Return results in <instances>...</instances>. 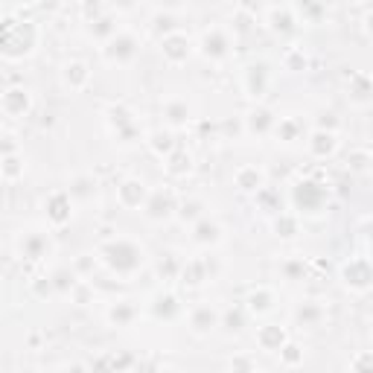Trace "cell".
<instances>
[{"label": "cell", "mask_w": 373, "mask_h": 373, "mask_svg": "<svg viewBox=\"0 0 373 373\" xmlns=\"http://www.w3.org/2000/svg\"><path fill=\"white\" fill-rule=\"evenodd\" d=\"M277 356H280V367H298V365H303V350L298 344H292V341H286V347L277 353Z\"/></svg>", "instance_id": "cell-32"}, {"label": "cell", "mask_w": 373, "mask_h": 373, "mask_svg": "<svg viewBox=\"0 0 373 373\" xmlns=\"http://www.w3.org/2000/svg\"><path fill=\"white\" fill-rule=\"evenodd\" d=\"M93 190H96V181L93 178H88V175H79V178H73V184H70V195H76V199H91L93 195Z\"/></svg>", "instance_id": "cell-33"}, {"label": "cell", "mask_w": 373, "mask_h": 373, "mask_svg": "<svg viewBox=\"0 0 373 373\" xmlns=\"http://www.w3.org/2000/svg\"><path fill=\"white\" fill-rule=\"evenodd\" d=\"M274 230H277V237L292 240V237H298V222H294L292 216H280V219L274 222Z\"/></svg>", "instance_id": "cell-34"}, {"label": "cell", "mask_w": 373, "mask_h": 373, "mask_svg": "<svg viewBox=\"0 0 373 373\" xmlns=\"http://www.w3.org/2000/svg\"><path fill=\"white\" fill-rule=\"evenodd\" d=\"M15 248H18V257H21V260H44L47 254L53 251L50 230H44V228L21 230V233H18V240H15Z\"/></svg>", "instance_id": "cell-3"}, {"label": "cell", "mask_w": 373, "mask_h": 373, "mask_svg": "<svg viewBox=\"0 0 373 373\" xmlns=\"http://www.w3.org/2000/svg\"><path fill=\"white\" fill-rule=\"evenodd\" d=\"M199 47H202V55L210 58V62H225V58L230 55V38H228L225 30L213 27V30H207L202 35V44Z\"/></svg>", "instance_id": "cell-11"}, {"label": "cell", "mask_w": 373, "mask_h": 373, "mask_svg": "<svg viewBox=\"0 0 373 373\" xmlns=\"http://www.w3.org/2000/svg\"><path fill=\"white\" fill-rule=\"evenodd\" d=\"M0 172H4V181L15 184L18 178H24V158L15 152H4V164H0Z\"/></svg>", "instance_id": "cell-26"}, {"label": "cell", "mask_w": 373, "mask_h": 373, "mask_svg": "<svg viewBox=\"0 0 373 373\" xmlns=\"http://www.w3.org/2000/svg\"><path fill=\"white\" fill-rule=\"evenodd\" d=\"M149 312L155 321H175L181 315V303L172 292H158L155 298L149 301Z\"/></svg>", "instance_id": "cell-14"}, {"label": "cell", "mask_w": 373, "mask_h": 373, "mask_svg": "<svg viewBox=\"0 0 373 373\" xmlns=\"http://www.w3.org/2000/svg\"><path fill=\"white\" fill-rule=\"evenodd\" d=\"M294 204H298L301 213H315L324 207L327 202V190L315 181H301V184H294Z\"/></svg>", "instance_id": "cell-9"}, {"label": "cell", "mask_w": 373, "mask_h": 373, "mask_svg": "<svg viewBox=\"0 0 373 373\" xmlns=\"http://www.w3.org/2000/svg\"><path fill=\"white\" fill-rule=\"evenodd\" d=\"M192 53V41H190V35L184 32H166L161 38V55L166 58L169 65H184L187 58Z\"/></svg>", "instance_id": "cell-10"}, {"label": "cell", "mask_w": 373, "mask_h": 373, "mask_svg": "<svg viewBox=\"0 0 373 373\" xmlns=\"http://www.w3.org/2000/svg\"><path fill=\"white\" fill-rule=\"evenodd\" d=\"M137 315H140V309H137L131 301H117L105 309V321L111 327H131L137 321Z\"/></svg>", "instance_id": "cell-19"}, {"label": "cell", "mask_w": 373, "mask_h": 373, "mask_svg": "<svg viewBox=\"0 0 373 373\" xmlns=\"http://www.w3.org/2000/svg\"><path fill=\"white\" fill-rule=\"evenodd\" d=\"M303 271H306V266H303L301 260H294V263H286V266H283L286 280H292V283H294V280H301V277H303Z\"/></svg>", "instance_id": "cell-35"}, {"label": "cell", "mask_w": 373, "mask_h": 373, "mask_svg": "<svg viewBox=\"0 0 373 373\" xmlns=\"http://www.w3.org/2000/svg\"><path fill=\"white\" fill-rule=\"evenodd\" d=\"M341 283L350 292H356V294L373 289V263L365 260V257H356V260L344 263V268H341Z\"/></svg>", "instance_id": "cell-5"}, {"label": "cell", "mask_w": 373, "mask_h": 373, "mask_svg": "<svg viewBox=\"0 0 373 373\" xmlns=\"http://www.w3.org/2000/svg\"><path fill=\"white\" fill-rule=\"evenodd\" d=\"M365 32H367V35H373V9L365 15Z\"/></svg>", "instance_id": "cell-39"}, {"label": "cell", "mask_w": 373, "mask_h": 373, "mask_svg": "<svg viewBox=\"0 0 373 373\" xmlns=\"http://www.w3.org/2000/svg\"><path fill=\"white\" fill-rule=\"evenodd\" d=\"M306 149H309L312 155H315V158H327V155H332V152L339 149V137H336V131L318 129V131H312V134H309Z\"/></svg>", "instance_id": "cell-20"}, {"label": "cell", "mask_w": 373, "mask_h": 373, "mask_svg": "<svg viewBox=\"0 0 373 373\" xmlns=\"http://www.w3.org/2000/svg\"><path fill=\"white\" fill-rule=\"evenodd\" d=\"M164 166H166V172L172 175V178H181V175L190 172V155L184 149H172L166 155V164Z\"/></svg>", "instance_id": "cell-28"}, {"label": "cell", "mask_w": 373, "mask_h": 373, "mask_svg": "<svg viewBox=\"0 0 373 373\" xmlns=\"http://www.w3.org/2000/svg\"><path fill=\"white\" fill-rule=\"evenodd\" d=\"M100 260L120 277H131L134 271H140L143 263H146V251L140 242L134 240H126V237H117V240H108L105 245H100Z\"/></svg>", "instance_id": "cell-1"}, {"label": "cell", "mask_w": 373, "mask_h": 373, "mask_svg": "<svg viewBox=\"0 0 373 373\" xmlns=\"http://www.w3.org/2000/svg\"><path fill=\"white\" fill-rule=\"evenodd\" d=\"M230 367H245V370H254V367H257V362H251V359H230Z\"/></svg>", "instance_id": "cell-38"}, {"label": "cell", "mask_w": 373, "mask_h": 373, "mask_svg": "<svg viewBox=\"0 0 373 373\" xmlns=\"http://www.w3.org/2000/svg\"><path fill=\"white\" fill-rule=\"evenodd\" d=\"M190 240H192L195 245H204V248L219 245V242H222V225L213 222V219L195 222V228H192V233H190Z\"/></svg>", "instance_id": "cell-21"}, {"label": "cell", "mask_w": 373, "mask_h": 373, "mask_svg": "<svg viewBox=\"0 0 373 373\" xmlns=\"http://www.w3.org/2000/svg\"><path fill=\"white\" fill-rule=\"evenodd\" d=\"M353 82H356V85L350 88V93H347V96H350L353 103H367L370 96H373V85H370V79H367V76H356Z\"/></svg>", "instance_id": "cell-31"}, {"label": "cell", "mask_w": 373, "mask_h": 373, "mask_svg": "<svg viewBox=\"0 0 373 373\" xmlns=\"http://www.w3.org/2000/svg\"><path fill=\"white\" fill-rule=\"evenodd\" d=\"M146 199H149V190L140 178H126V181H120V187H117V202H120V207H126V210H137V207L143 210Z\"/></svg>", "instance_id": "cell-13"}, {"label": "cell", "mask_w": 373, "mask_h": 373, "mask_svg": "<svg viewBox=\"0 0 373 373\" xmlns=\"http://www.w3.org/2000/svg\"><path fill=\"white\" fill-rule=\"evenodd\" d=\"M245 126H248L251 134L263 137V134H268L274 126H277V120H274V114H271L268 108H254V111L245 117Z\"/></svg>", "instance_id": "cell-22"}, {"label": "cell", "mask_w": 373, "mask_h": 373, "mask_svg": "<svg viewBox=\"0 0 373 373\" xmlns=\"http://www.w3.org/2000/svg\"><path fill=\"white\" fill-rule=\"evenodd\" d=\"M370 336H373V327H370Z\"/></svg>", "instance_id": "cell-40"}, {"label": "cell", "mask_w": 373, "mask_h": 373, "mask_svg": "<svg viewBox=\"0 0 373 373\" xmlns=\"http://www.w3.org/2000/svg\"><path fill=\"white\" fill-rule=\"evenodd\" d=\"M294 321H298L301 327L315 329V327H321V321H324V309H321L315 301H306V303H301L298 309H294Z\"/></svg>", "instance_id": "cell-23"}, {"label": "cell", "mask_w": 373, "mask_h": 373, "mask_svg": "<svg viewBox=\"0 0 373 373\" xmlns=\"http://www.w3.org/2000/svg\"><path fill=\"white\" fill-rule=\"evenodd\" d=\"M222 324V312L210 306V303H195L190 312H187V327L192 336H210V332Z\"/></svg>", "instance_id": "cell-6"}, {"label": "cell", "mask_w": 373, "mask_h": 373, "mask_svg": "<svg viewBox=\"0 0 373 373\" xmlns=\"http://www.w3.org/2000/svg\"><path fill=\"white\" fill-rule=\"evenodd\" d=\"M353 370H373V353H362V356H356L350 362Z\"/></svg>", "instance_id": "cell-37"}, {"label": "cell", "mask_w": 373, "mask_h": 373, "mask_svg": "<svg viewBox=\"0 0 373 373\" xmlns=\"http://www.w3.org/2000/svg\"><path fill=\"white\" fill-rule=\"evenodd\" d=\"M172 210H175V199H172V192L169 190H152L149 192V199H146V204H143V216L149 222H164V219H169L172 216Z\"/></svg>", "instance_id": "cell-12"}, {"label": "cell", "mask_w": 373, "mask_h": 373, "mask_svg": "<svg viewBox=\"0 0 373 373\" xmlns=\"http://www.w3.org/2000/svg\"><path fill=\"white\" fill-rule=\"evenodd\" d=\"M268 27L274 30V32H292L294 27H298V18H294V12L289 9V6H274L271 12H268Z\"/></svg>", "instance_id": "cell-24"}, {"label": "cell", "mask_w": 373, "mask_h": 373, "mask_svg": "<svg viewBox=\"0 0 373 373\" xmlns=\"http://www.w3.org/2000/svg\"><path fill=\"white\" fill-rule=\"evenodd\" d=\"M38 41H41V30H38L35 21H6V30H4V55L9 58V62H18V58L32 55Z\"/></svg>", "instance_id": "cell-2"}, {"label": "cell", "mask_w": 373, "mask_h": 373, "mask_svg": "<svg viewBox=\"0 0 373 373\" xmlns=\"http://www.w3.org/2000/svg\"><path fill=\"white\" fill-rule=\"evenodd\" d=\"M274 303H277V294H274V289H268V286L251 289L248 298H245V309L251 312V315H268V312L274 309Z\"/></svg>", "instance_id": "cell-17"}, {"label": "cell", "mask_w": 373, "mask_h": 373, "mask_svg": "<svg viewBox=\"0 0 373 373\" xmlns=\"http://www.w3.org/2000/svg\"><path fill=\"white\" fill-rule=\"evenodd\" d=\"M53 286H55V294H73V289H76V274L67 271V268H58L53 274Z\"/></svg>", "instance_id": "cell-30"}, {"label": "cell", "mask_w": 373, "mask_h": 373, "mask_svg": "<svg viewBox=\"0 0 373 373\" xmlns=\"http://www.w3.org/2000/svg\"><path fill=\"white\" fill-rule=\"evenodd\" d=\"M88 82H91V70H88L85 62H79V58H73V62H67V65L62 67V85H65L70 93L82 91Z\"/></svg>", "instance_id": "cell-18"}, {"label": "cell", "mask_w": 373, "mask_h": 373, "mask_svg": "<svg viewBox=\"0 0 373 373\" xmlns=\"http://www.w3.org/2000/svg\"><path fill=\"white\" fill-rule=\"evenodd\" d=\"M164 117H166V123H169L172 129H181V126H187V120H190V105L181 103V100H169V103L164 105Z\"/></svg>", "instance_id": "cell-27"}, {"label": "cell", "mask_w": 373, "mask_h": 373, "mask_svg": "<svg viewBox=\"0 0 373 373\" xmlns=\"http://www.w3.org/2000/svg\"><path fill=\"white\" fill-rule=\"evenodd\" d=\"M237 187L245 190V192H254V190H263V172L257 166H242L237 172Z\"/></svg>", "instance_id": "cell-29"}, {"label": "cell", "mask_w": 373, "mask_h": 373, "mask_svg": "<svg viewBox=\"0 0 373 373\" xmlns=\"http://www.w3.org/2000/svg\"><path fill=\"white\" fill-rule=\"evenodd\" d=\"M137 38L131 32H117L111 35L105 47H103V58L108 65H131L134 62V55H137Z\"/></svg>", "instance_id": "cell-4"}, {"label": "cell", "mask_w": 373, "mask_h": 373, "mask_svg": "<svg viewBox=\"0 0 373 373\" xmlns=\"http://www.w3.org/2000/svg\"><path fill=\"white\" fill-rule=\"evenodd\" d=\"M286 341H289V332L277 324H263L257 329V347L263 353H280L286 347Z\"/></svg>", "instance_id": "cell-16"}, {"label": "cell", "mask_w": 373, "mask_h": 373, "mask_svg": "<svg viewBox=\"0 0 373 373\" xmlns=\"http://www.w3.org/2000/svg\"><path fill=\"white\" fill-rule=\"evenodd\" d=\"M73 195L65 190H55L44 199V216H47V225L50 228H65L73 219Z\"/></svg>", "instance_id": "cell-7"}, {"label": "cell", "mask_w": 373, "mask_h": 373, "mask_svg": "<svg viewBox=\"0 0 373 373\" xmlns=\"http://www.w3.org/2000/svg\"><path fill=\"white\" fill-rule=\"evenodd\" d=\"M0 108L9 120H21V117L30 114L32 108V93L24 88V85H15V88H6L4 96H0Z\"/></svg>", "instance_id": "cell-8"}, {"label": "cell", "mask_w": 373, "mask_h": 373, "mask_svg": "<svg viewBox=\"0 0 373 373\" xmlns=\"http://www.w3.org/2000/svg\"><path fill=\"white\" fill-rule=\"evenodd\" d=\"M242 88L251 100H260L268 88V65L257 62V65H248L245 73H242Z\"/></svg>", "instance_id": "cell-15"}, {"label": "cell", "mask_w": 373, "mask_h": 373, "mask_svg": "<svg viewBox=\"0 0 373 373\" xmlns=\"http://www.w3.org/2000/svg\"><path fill=\"white\" fill-rule=\"evenodd\" d=\"M274 134H277L280 143H294V140H303V123L294 120V117H286V120H280L277 126H274Z\"/></svg>", "instance_id": "cell-25"}, {"label": "cell", "mask_w": 373, "mask_h": 373, "mask_svg": "<svg viewBox=\"0 0 373 373\" xmlns=\"http://www.w3.org/2000/svg\"><path fill=\"white\" fill-rule=\"evenodd\" d=\"M219 327H225L228 332H240L242 329V312H228Z\"/></svg>", "instance_id": "cell-36"}]
</instances>
